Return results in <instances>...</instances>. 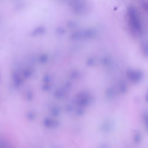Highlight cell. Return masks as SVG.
<instances>
[{
	"instance_id": "6da1fadb",
	"label": "cell",
	"mask_w": 148,
	"mask_h": 148,
	"mask_svg": "<svg viewBox=\"0 0 148 148\" xmlns=\"http://www.w3.org/2000/svg\"><path fill=\"white\" fill-rule=\"evenodd\" d=\"M128 17L130 26L136 33L141 34L143 32L142 25L137 10L133 7H130L128 10Z\"/></svg>"
},
{
	"instance_id": "7a4b0ae2",
	"label": "cell",
	"mask_w": 148,
	"mask_h": 148,
	"mask_svg": "<svg viewBox=\"0 0 148 148\" xmlns=\"http://www.w3.org/2000/svg\"><path fill=\"white\" fill-rule=\"evenodd\" d=\"M126 75L129 81L134 84L140 82L144 77V74L142 71L138 69H130L127 71Z\"/></svg>"
},
{
	"instance_id": "3957f363",
	"label": "cell",
	"mask_w": 148,
	"mask_h": 148,
	"mask_svg": "<svg viewBox=\"0 0 148 148\" xmlns=\"http://www.w3.org/2000/svg\"><path fill=\"white\" fill-rule=\"evenodd\" d=\"M71 3L76 13L81 14L85 10V3L83 0H72Z\"/></svg>"
},
{
	"instance_id": "277c9868",
	"label": "cell",
	"mask_w": 148,
	"mask_h": 148,
	"mask_svg": "<svg viewBox=\"0 0 148 148\" xmlns=\"http://www.w3.org/2000/svg\"><path fill=\"white\" fill-rule=\"evenodd\" d=\"M142 53L144 57L148 58V42L147 41H143L140 45Z\"/></svg>"
},
{
	"instance_id": "5b68a950",
	"label": "cell",
	"mask_w": 148,
	"mask_h": 148,
	"mask_svg": "<svg viewBox=\"0 0 148 148\" xmlns=\"http://www.w3.org/2000/svg\"><path fill=\"white\" fill-rule=\"evenodd\" d=\"M143 119L146 129L148 131V112H145L143 114Z\"/></svg>"
},
{
	"instance_id": "8992f818",
	"label": "cell",
	"mask_w": 148,
	"mask_h": 148,
	"mask_svg": "<svg viewBox=\"0 0 148 148\" xmlns=\"http://www.w3.org/2000/svg\"><path fill=\"white\" fill-rule=\"evenodd\" d=\"M120 90L122 92L123 94H125L127 92V84L125 82H122L120 84Z\"/></svg>"
},
{
	"instance_id": "52a82bcc",
	"label": "cell",
	"mask_w": 148,
	"mask_h": 148,
	"mask_svg": "<svg viewBox=\"0 0 148 148\" xmlns=\"http://www.w3.org/2000/svg\"><path fill=\"white\" fill-rule=\"evenodd\" d=\"M141 140V135L140 133H136L134 136V141L136 143H139Z\"/></svg>"
},
{
	"instance_id": "ba28073f",
	"label": "cell",
	"mask_w": 148,
	"mask_h": 148,
	"mask_svg": "<svg viewBox=\"0 0 148 148\" xmlns=\"http://www.w3.org/2000/svg\"><path fill=\"white\" fill-rule=\"evenodd\" d=\"M144 7L148 11V4L147 3H145Z\"/></svg>"
},
{
	"instance_id": "9c48e42d",
	"label": "cell",
	"mask_w": 148,
	"mask_h": 148,
	"mask_svg": "<svg viewBox=\"0 0 148 148\" xmlns=\"http://www.w3.org/2000/svg\"><path fill=\"white\" fill-rule=\"evenodd\" d=\"M145 99H146V101L148 103V93L146 95V97H145Z\"/></svg>"
}]
</instances>
